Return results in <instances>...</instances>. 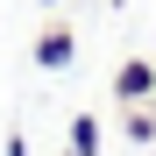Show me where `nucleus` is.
<instances>
[{"label": "nucleus", "mask_w": 156, "mask_h": 156, "mask_svg": "<svg viewBox=\"0 0 156 156\" xmlns=\"http://www.w3.org/2000/svg\"><path fill=\"white\" fill-rule=\"evenodd\" d=\"M114 99H121V107H156V64H149V57H121Z\"/></svg>", "instance_id": "nucleus-1"}, {"label": "nucleus", "mask_w": 156, "mask_h": 156, "mask_svg": "<svg viewBox=\"0 0 156 156\" xmlns=\"http://www.w3.org/2000/svg\"><path fill=\"white\" fill-rule=\"evenodd\" d=\"M71 57H78V36L64 29V21H43L36 29V64L43 71H71Z\"/></svg>", "instance_id": "nucleus-2"}, {"label": "nucleus", "mask_w": 156, "mask_h": 156, "mask_svg": "<svg viewBox=\"0 0 156 156\" xmlns=\"http://www.w3.org/2000/svg\"><path fill=\"white\" fill-rule=\"evenodd\" d=\"M99 142H107V135H99V121H92V114H71L64 149H71V156H99Z\"/></svg>", "instance_id": "nucleus-3"}, {"label": "nucleus", "mask_w": 156, "mask_h": 156, "mask_svg": "<svg viewBox=\"0 0 156 156\" xmlns=\"http://www.w3.org/2000/svg\"><path fill=\"white\" fill-rule=\"evenodd\" d=\"M121 135L128 142H156V107H128L121 114Z\"/></svg>", "instance_id": "nucleus-4"}, {"label": "nucleus", "mask_w": 156, "mask_h": 156, "mask_svg": "<svg viewBox=\"0 0 156 156\" xmlns=\"http://www.w3.org/2000/svg\"><path fill=\"white\" fill-rule=\"evenodd\" d=\"M0 156H29V142H21V135H7V149H0Z\"/></svg>", "instance_id": "nucleus-5"}, {"label": "nucleus", "mask_w": 156, "mask_h": 156, "mask_svg": "<svg viewBox=\"0 0 156 156\" xmlns=\"http://www.w3.org/2000/svg\"><path fill=\"white\" fill-rule=\"evenodd\" d=\"M43 7H57V0H43Z\"/></svg>", "instance_id": "nucleus-6"}, {"label": "nucleus", "mask_w": 156, "mask_h": 156, "mask_svg": "<svg viewBox=\"0 0 156 156\" xmlns=\"http://www.w3.org/2000/svg\"><path fill=\"white\" fill-rule=\"evenodd\" d=\"M149 64H156V50H149Z\"/></svg>", "instance_id": "nucleus-7"}, {"label": "nucleus", "mask_w": 156, "mask_h": 156, "mask_svg": "<svg viewBox=\"0 0 156 156\" xmlns=\"http://www.w3.org/2000/svg\"><path fill=\"white\" fill-rule=\"evenodd\" d=\"M64 156H71V149H64Z\"/></svg>", "instance_id": "nucleus-8"}]
</instances>
